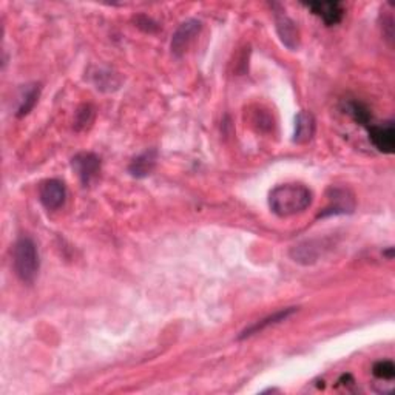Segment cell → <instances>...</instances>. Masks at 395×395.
<instances>
[{"label": "cell", "mask_w": 395, "mask_h": 395, "mask_svg": "<svg viewBox=\"0 0 395 395\" xmlns=\"http://www.w3.org/2000/svg\"><path fill=\"white\" fill-rule=\"evenodd\" d=\"M312 192L298 182L281 184L269 195L270 210L279 218H289L305 212L312 204Z\"/></svg>", "instance_id": "cell-1"}, {"label": "cell", "mask_w": 395, "mask_h": 395, "mask_svg": "<svg viewBox=\"0 0 395 395\" xmlns=\"http://www.w3.org/2000/svg\"><path fill=\"white\" fill-rule=\"evenodd\" d=\"M13 264L20 281L27 284L34 283L37 273H39L41 261L36 242L32 238L22 237L16 241L13 250Z\"/></svg>", "instance_id": "cell-2"}, {"label": "cell", "mask_w": 395, "mask_h": 395, "mask_svg": "<svg viewBox=\"0 0 395 395\" xmlns=\"http://www.w3.org/2000/svg\"><path fill=\"white\" fill-rule=\"evenodd\" d=\"M275 8V28L279 36L281 42H283L289 50H296L300 47V32L295 22L287 16L286 11L281 8L278 4H273Z\"/></svg>", "instance_id": "cell-3"}, {"label": "cell", "mask_w": 395, "mask_h": 395, "mask_svg": "<svg viewBox=\"0 0 395 395\" xmlns=\"http://www.w3.org/2000/svg\"><path fill=\"white\" fill-rule=\"evenodd\" d=\"M201 28H202V24L198 19H187L182 22L172 37L170 48H172L173 55L176 57L184 55L187 48L190 47V43H192L195 37L200 34Z\"/></svg>", "instance_id": "cell-4"}, {"label": "cell", "mask_w": 395, "mask_h": 395, "mask_svg": "<svg viewBox=\"0 0 395 395\" xmlns=\"http://www.w3.org/2000/svg\"><path fill=\"white\" fill-rule=\"evenodd\" d=\"M71 165L73 170L78 173L81 182L85 187L90 186L91 182L97 178L99 172H101V159L95 153H87V151L76 155L73 158Z\"/></svg>", "instance_id": "cell-5"}, {"label": "cell", "mask_w": 395, "mask_h": 395, "mask_svg": "<svg viewBox=\"0 0 395 395\" xmlns=\"http://www.w3.org/2000/svg\"><path fill=\"white\" fill-rule=\"evenodd\" d=\"M39 198L42 206L47 210H57L65 204L67 188L62 181L48 179L41 184Z\"/></svg>", "instance_id": "cell-6"}, {"label": "cell", "mask_w": 395, "mask_h": 395, "mask_svg": "<svg viewBox=\"0 0 395 395\" xmlns=\"http://www.w3.org/2000/svg\"><path fill=\"white\" fill-rule=\"evenodd\" d=\"M368 133H369V139L370 142L374 144V147L382 151L384 155H392L395 150V128H394V123L389 120V123H384L383 125H368Z\"/></svg>", "instance_id": "cell-7"}, {"label": "cell", "mask_w": 395, "mask_h": 395, "mask_svg": "<svg viewBox=\"0 0 395 395\" xmlns=\"http://www.w3.org/2000/svg\"><path fill=\"white\" fill-rule=\"evenodd\" d=\"M355 207L354 196L343 188H332L329 195V206L324 209L320 216H328V215H343V214H351Z\"/></svg>", "instance_id": "cell-8"}, {"label": "cell", "mask_w": 395, "mask_h": 395, "mask_svg": "<svg viewBox=\"0 0 395 395\" xmlns=\"http://www.w3.org/2000/svg\"><path fill=\"white\" fill-rule=\"evenodd\" d=\"M307 8L317 16H320L326 25H337L345 16V10L340 2H312L307 4Z\"/></svg>", "instance_id": "cell-9"}, {"label": "cell", "mask_w": 395, "mask_h": 395, "mask_svg": "<svg viewBox=\"0 0 395 395\" xmlns=\"http://www.w3.org/2000/svg\"><path fill=\"white\" fill-rule=\"evenodd\" d=\"M296 310H298V309H296V307H287V309H281V310H278V312H275V314H272V315H269V317L263 318V320L256 321L255 324L249 326V328H247V329L242 331V332H241V335H240V340L249 338V337L255 335V333H260V332H263L264 329L270 328V326H275V324H279V323L286 321L289 317H291L292 314H295V312H296Z\"/></svg>", "instance_id": "cell-10"}, {"label": "cell", "mask_w": 395, "mask_h": 395, "mask_svg": "<svg viewBox=\"0 0 395 395\" xmlns=\"http://www.w3.org/2000/svg\"><path fill=\"white\" fill-rule=\"evenodd\" d=\"M315 134V118L312 113L306 110L300 111L295 119V133H293V142L300 144H307L312 141Z\"/></svg>", "instance_id": "cell-11"}, {"label": "cell", "mask_w": 395, "mask_h": 395, "mask_svg": "<svg viewBox=\"0 0 395 395\" xmlns=\"http://www.w3.org/2000/svg\"><path fill=\"white\" fill-rule=\"evenodd\" d=\"M156 161H158L156 150H147L144 151L142 155L136 156L133 159L132 164L128 165V172H130V174L134 178H146L153 172Z\"/></svg>", "instance_id": "cell-12"}, {"label": "cell", "mask_w": 395, "mask_h": 395, "mask_svg": "<svg viewBox=\"0 0 395 395\" xmlns=\"http://www.w3.org/2000/svg\"><path fill=\"white\" fill-rule=\"evenodd\" d=\"M41 96V85L39 83H28V85L22 87V91L19 95V105L16 110L18 118L27 116L29 111L34 109V105L39 101Z\"/></svg>", "instance_id": "cell-13"}, {"label": "cell", "mask_w": 395, "mask_h": 395, "mask_svg": "<svg viewBox=\"0 0 395 395\" xmlns=\"http://www.w3.org/2000/svg\"><path fill=\"white\" fill-rule=\"evenodd\" d=\"M291 256L293 258V261L300 264H314L320 256V247L315 246L314 241L301 242L291 250Z\"/></svg>", "instance_id": "cell-14"}, {"label": "cell", "mask_w": 395, "mask_h": 395, "mask_svg": "<svg viewBox=\"0 0 395 395\" xmlns=\"http://www.w3.org/2000/svg\"><path fill=\"white\" fill-rule=\"evenodd\" d=\"M346 113L351 116L355 123H359L360 125L368 127L370 125V111L368 110V107H364L361 102H347L346 105Z\"/></svg>", "instance_id": "cell-15"}, {"label": "cell", "mask_w": 395, "mask_h": 395, "mask_svg": "<svg viewBox=\"0 0 395 395\" xmlns=\"http://www.w3.org/2000/svg\"><path fill=\"white\" fill-rule=\"evenodd\" d=\"M372 374L378 380H384V382H392L395 377V364L391 360H382L377 361L372 368Z\"/></svg>", "instance_id": "cell-16"}, {"label": "cell", "mask_w": 395, "mask_h": 395, "mask_svg": "<svg viewBox=\"0 0 395 395\" xmlns=\"http://www.w3.org/2000/svg\"><path fill=\"white\" fill-rule=\"evenodd\" d=\"M95 118V110L91 105H82V107L76 111V119H74V128L76 130H83L87 128Z\"/></svg>", "instance_id": "cell-17"}]
</instances>
